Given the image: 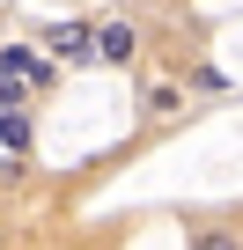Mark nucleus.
<instances>
[{"mask_svg":"<svg viewBox=\"0 0 243 250\" xmlns=\"http://www.w3.org/2000/svg\"><path fill=\"white\" fill-rule=\"evenodd\" d=\"M96 52H103L110 66H126V59H133V30H126V22H110V30H96Z\"/></svg>","mask_w":243,"mask_h":250,"instance_id":"nucleus-4","label":"nucleus"},{"mask_svg":"<svg viewBox=\"0 0 243 250\" xmlns=\"http://www.w3.org/2000/svg\"><path fill=\"white\" fill-rule=\"evenodd\" d=\"M0 147H8V155H22V147H30V118H22L15 103H0Z\"/></svg>","mask_w":243,"mask_h":250,"instance_id":"nucleus-3","label":"nucleus"},{"mask_svg":"<svg viewBox=\"0 0 243 250\" xmlns=\"http://www.w3.org/2000/svg\"><path fill=\"white\" fill-rule=\"evenodd\" d=\"M199 250H243V235H199Z\"/></svg>","mask_w":243,"mask_h":250,"instance_id":"nucleus-5","label":"nucleus"},{"mask_svg":"<svg viewBox=\"0 0 243 250\" xmlns=\"http://www.w3.org/2000/svg\"><path fill=\"white\" fill-rule=\"evenodd\" d=\"M44 44H52L59 59H88V52H96V37H88L81 22H52V30H44Z\"/></svg>","mask_w":243,"mask_h":250,"instance_id":"nucleus-2","label":"nucleus"},{"mask_svg":"<svg viewBox=\"0 0 243 250\" xmlns=\"http://www.w3.org/2000/svg\"><path fill=\"white\" fill-rule=\"evenodd\" d=\"M8 177H15V162H0V184H8Z\"/></svg>","mask_w":243,"mask_h":250,"instance_id":"nucleus-6","label":"nucleus"},{"mask_svg":"<svg viewBox=\"0 0 243 250\" xmlns=\"http://www.w3.org/2000/svg\"><path fill=\"white\" fill-rule=\"evenodd\" d=\"M44 81H52V66L30 44H8V52H0V103H15L22 88H44Z\"/></svg>","mask_w":243,"mask_h":250,"instance_id":"nucleus-1","label":"nucleus"}]
</instances>
